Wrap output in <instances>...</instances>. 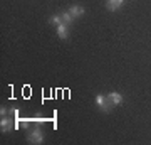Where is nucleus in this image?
Instances as JSON below:
<instances>
[{
	"label": "nucleus",
	"instance_id": "nucleus-1",
	"mask_svg": "<svg viewBox=\"0 0 151 145\" xmlns=\"http://www.w3.org/2000/svg\"><path fill=\"white\" fill-rule=\"evenodd\" d=\"M94 103H96V106L101 110L103 113H109L111 111V100H109L108 96H104V95H96V98H94Z\"/></svg>",
	"mask_w": 151,
	"mask_h": 145
},
{
	"label": "nucleus",
	"instance_id": "nucleus-2",
	"mask_svg": "<svg viewBox=\"0 0 151 145\" xmlns=\"http://www.w3.org/2000/svg\"><path fill=\"white\" fill-rule=\"evenodd\" d=\"M27 142H30V144H35V145L42 144V142H44V132L39 128V127H37V128H34L32 132H29Z\"/></svg>",
	"mask_w": 151,
	"mask_h": 145
},
{
	"label": "nucleus",
	"instance_id": "nucleus-3",
	"mask_svg": "<svg viewBox=\"0 0 151 145\" xmlns=\"http://www.w3.org/2000/svg\"><path fill=\"white\" fill-rule=\"evenodd\" d=\"M67 24H64V22H62V24H59V26L55 27V32H57V37L59 39H62V41H65V39H67V36H69V29H67Z\"/></svg>",
	"mask_w": 151,
	"mask_h": 145
},
{
	"label": "nucleus",
	"instance_id": "nucleus-4",
	"mask_svg": "<svg viewBox=\"0 0 151 145\" xmlns=\"http://www.w3.org/2000/svg\"><path fill=\"white\" fill-rule=\"evenodd\" d=\"M108 98L111 100V103H113V105H116V106L123 105V101H124L123 95H121V93H118V91H111V93L108 95Z\"/></svg>",
	"mask_w": 151,
	"mask_h": 145
},
{
	"label": "nucleus",
	"instance_id": "nucleus-5",
	"mask_svg": "<svg viewBox=\"0 0 151 145\" xmlns=\"http://www.w3.org/2000/svg\"><path fill=\"white\" fill-rule=\"evenodd\" d=\"M0 130H2L4 133H9V132L12 130V118L2 117V120H0Z\"/></svg>",
	"mask_w": 151,
	"mask_h": 145
},
{
	"label": "nucleus",
	"instance_id": "nucleus-6",
	"mask_svg": "<svg viewBox=\"0 0 151 145\" xmlns=\"http://www.w3.org/2000/svg\"><path fill=\"white\" fill-rule=\"evenodd\" d=\"M69 12L72 14V17H74V19H77V17H81V15H84V14H86L84 7H81V5H72L69 9Z\"/></svg>",
	"mask_w": 151,
	"mask_h": 145
},
{
	"label": "nucleus",
	"instance_id": "nucleus-7",
	"mask_svg": "<svg viewBox=\"0 0 151 145\" xmlns=\"http://www.w3.org/2000/svg\"><path fill=\"white\" fill-rule=\"evenodd\" d=\"M60 17H62V22H64V24H67V26H70V24H72V20H74V17H72V14H70L69 10L62 12V14H60Z\"/></svg>",
	"mask_w": 151,
	"mask_h": 145
},
{
	"label": "nucleus",
	"instance_id": "nucleus-8",
	"mask_svg": "<svg viewBox=\"0 0 151 145\" xmlns=\"http://www.w3.org/2000/svg\"><path fill=\"white\" fill-rule=\"evenodd\" d=\"M106 9L111 10V12H116L119 9V5H118V2H116V0H106Z\"/></svg>",
	"mask_w": 151,
	"mask_h": 145
},
{
	"label": "nucleus",
	"instance_id": "nucleus-9",
	"mask_svg": "<svg viewBox=\"0 0 151 145\" xmlns=\"http://www.w3.org/2000/svg\"><path fill=\"white\" fill-rule=\"evenodd\" d=\"M49 22H50V24H52V26H59V24H62V17L60 15H50L49 17Z\"/></svg>",
	"mask_w": 151,
	"mask_h": 145
},
{
	"label": "nucleus",
	"instance_id": "nucleus-10",
	"mask_svg": "<svg viewBox=\"0 0 151 145\" xmlns=\"http://www.w3.org/2000/svg\"><path fill=\"white\" fill-rule=\"evenodd\" d=\"M0 115H2V117H7V115H9V108L2 106V108H0Z\"/></svg>",
	"mask_w": 151,
	"mask_h": 145
},
{
	"label": "nucleus",
	"instance_id": "nucleus-11",
	"mask_svg": "<svg viewBox=\"0 0 151 145\" xmlns=\"http://www.w3.org/2000/svg\"><path fill=\"white\" fill-rule=\"evenodd\" d=\"M29 122H30V120H22L20 127H22V128H29Z\"/></svg>",
	"mask_w": 151,
	"mask_h": 145
},
{
	"label": "nucleus",
	"instance_id": "nucleus-12",
	"mask_svg": "<svg viewBox=\"0 0 151 145\" xmlns=\"http://www.w3.org/2000/svg\"><path fill=\"white\" fill-rule=\"evenodd\" d=\"M35 123H37V125H39V127H40V125H42V123H44V120H42V118H35Z\"/></svg>",
	"mask_w": 151,
	"mask_h": 145
}]
</instances>
